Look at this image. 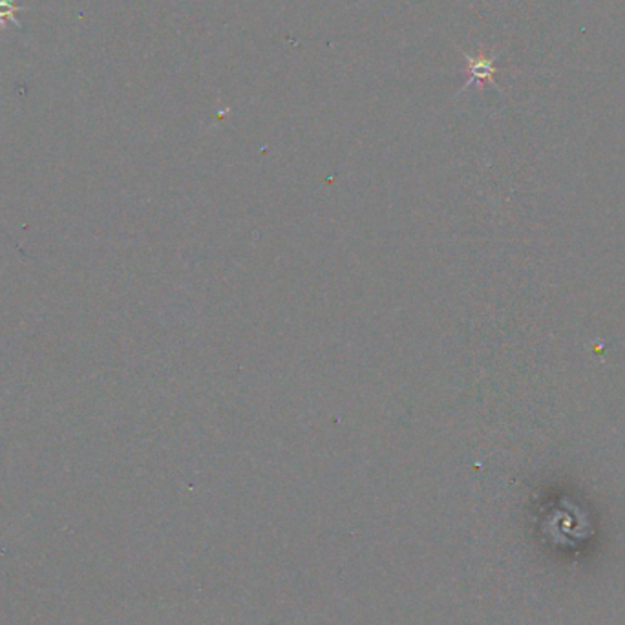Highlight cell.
Masks as SVG:
<instances>
[{
  "instance_id": "6da1fadb",
  "label": "cell",
  "mask_w": 625,
  "mask_h": 625,
  "mask_svg": "<svg viewBox=\"0 0 625 625\" xmlns=\"http://www.w3.org/2000/svg\"><path fill=\"white\" fill-rule=\"evenodd\" d=\"M28 6H17L15 0H0V29H8V24L21 28L17 13L28 12Z\"/></svg>"
}]
</instances>
